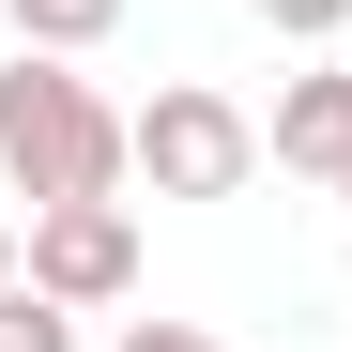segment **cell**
<instances>
[{
    "label": "cell",
    "instance_id": "obj_1",
    "mask_svg": "<svg viewBox=\"0 0 352 352\" xmlns=\"http://www.w3.org/2000/svg\"><path fill=\"white\" fill-rule=\"evenodd\" d=\"M123 168H138V123L92 77H62V46H16V62H0V184L31 214L46 199H107Z\"/></svg>",
    "mask_w": 352,
    "mask_h": 352
},
{
    "label": "cell",
    "instance_id": "obj_2",
    "mask_svg": "<svg viewBox=\"0 0 352 352\" xmlns=\"http://www.w3.org/2000/svg\"><path fill=\"white\" fill-rule=\"evenodd\" d=\"M138 168H153V199H245V168H261V123L230 92H153L138 107Z\"/></svg>",
    "mask_w": 352,
    "mask_h": 352
},
{
    "label": "cell",
    "instance_id": "obj_3",
    "mask_svg": "<svg viewBox=\"0 0 352 352\" xmlns=\"http://www.w3.org/2000/svg\"><path fill=\"white\" fill-rule=\"evenodd\" d=\"M31 291L123 307V291H138V214H123V199H46V214H31Z\"/></svg>",
    "mask_w": 352,
    "mask_h": 352
},
{
    "label": "cell",
    "instance_id": "obj_4",
    "mask_svg": "<svg viewBox=\"0 0 352 352\" xmlns=\"http://www.w3.org/2000/svg\"><path fill=\"white\" fill-rule=\"evenodd\" d=\"M261 153H276V168H322V184H337V168H352V62L291 77V92H276V123H261Z\"/></svg>",
    "mask_w": 352,
    "mask_h": 352
},
{
    "label": "cell",
    "instance_id": "obj_5",
    "mask_svg": "<svg viewBox=\"0 0 352 352\" xmlns=\"http://www.w3.org/2000/svg\"><path fill=\"white\" fill-rule=\"evenodd\" d=\"M0 16H16V46H107L123 0H0Z\"/></svg>",
    "mask_w": 352,
    "mask_h": 352
},
{
    "label": "cell",
    "instance_id": "obj_6",
    "mask_svg": "<svg viewBox=\"0 0 352 352\" xmlns=\"http://www.w3.org/2000/svg\"><path fill=\"white\" fill-rule=\"evenodd\" d=\"M0 352H77V307H62V291H0Z\"/></svg>",
    "mask_w": 352,
    "mask_h": 352
},
{
    "label": "cell",
    "instance_id": "obj_7",
    "mask_svg": "<svg viewBox=\"0 0 352 352\" xmlns=\"http://www.w3.org/2000/svg\"><path fill=\"white\" fill-rule=\"evenodd\" d=\"M245 16H261L276 46H337V31H352V0H245Z\"/></svg>",
    "mask_w": 352,
    "mask_h": 352
},
{
    "label": "cell",
    "instance_id": "obj_8",
    "mask_svg": "<svg viewBox=\"0 0 352 352\" xmlns=\"http://www.w3.org/2000/svg\"><path fill=\"white\" fill-rule=\"evenodd\" d=\"M123 352H214L199 322H123Z\"/></svg>",
    "mask_w": 352,
    "mask_h": 352
},
{
    "label": "cell",
    "instance_id": "obj_9",
    "mask_svg": "<svg viewBox=\"0 0 352 352\" xmlns=\"http://www.w3.org/2000/svg\"><path fill=\"white\" fill-rule=\"evenodd\" d=\"M16 276H31V245H16V230H0V291H16Z\"/></svg>",
    "mask_w": 352,
    "mask_h": 352
},
{
    "label": "cell",
    "instance_id": "obj_10",
    "mask_svg": "<svg viewBox=\"0 0 352 352\" xmlns=\"http://www.w3.org/2000/svg\"><path fill=\"white\" fill-rule=\"evenodd\" d=\"M337 199H352V168H337Z\"/></svg>",
    "mask_w": 352,
    "mask_h": 352
}]
</instances>
